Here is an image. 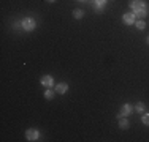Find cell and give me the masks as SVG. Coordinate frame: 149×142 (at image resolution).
I'll list each match as a JSON object with an SVG mask.
<instances>
[{
  "instance_id": "6da1fadb",
  "label": "cell",
  "mask_w": 149,
  "mask_h": 142,
  "mask_svg": "<svg viewBox=\"0 0 149 142\" xmlns=\"http://www.w3.org/2000/svg\"><path fill=\"white\" fill-rule=\"evenodd\" d=\"M21 26H22V30L33 32L35 28H37V21H35L33 17H24L22 22H21Z\"/></svg>"
},
{
  "instance_id": "7a4b0ae2",
  "label": "cell",
  "mask_w": 149,
  "mask_h": 142,
  "mask_svg": "<svg viewBox=\"0 0 149 142\" xmlns=\"http://www.w3.org/2000/svg\"><path fill=\"white\" fill-rule=\"evenodd\" d=\"M38 137H40V131L35 130V128H29V130L26 131V139L33 142V141H38Z\"/></svg>"
},
{
  "instance_id": "3957f363",
  "label": "cell",
  "mask_w": 149,
  "mask_h": 142,
  "mask_svg": "<svg viewBox=\"0 0 149 142\" xmlns=\"http://www.w3.org/2000/svg\"><path fill=\"white\" fill-rule=\"evenodd\" d=\"M130 10L132 11H138V10H141V8H146V2L144 0H130Z\"/></svg>"
},
{
  "instance_id": "277c9868",
  "label": "cell",
  "mask_w": 149,
  "mask_h": 142,
  "mask_svg": "<svg viewBox=\"0 0 149 142\" xmlns=\"http://www.w3.org/2000/svg\"><path fill=\"white\" fill-rule=\"evenodd\" d=\"M132 112H133V106L132 104H124L122 108H120L119 114H118V119H120V117H129Z\"/></svg>"
},
{
  "instance_id": "5b68a950",
  "label": "cell",
  "mask_w": 149,
  "mask_h": 142,
  "mask_svg": "<svg viewBox=\"0 0 149 142\" xmlns=\"http://www.w3.org/2000/svg\"><path fill=\"white\" fill-rule=\"evenodd\" d=\"M122 21H124V24H127V26H133L135 22H136V16H135V13H124V16H122Z\"/></svg>"
},
{
  "instance_id": "8992f818",
  "label": "cell",
  "mask_w": 149,
  "mask_h": 142,
  "mask_svg": "<svg viewBox=\"0 0 149 142\" xmlns=\"http://www.w3.org/2000/svg\"><path fill=\"white\" fill-rule=\"evenodd\" d=\"M40 82L43 87L46 88H49V87H54V79H52V76H49V74H45V76H41V79H40Z\"/></svg>"
},
{
  "instance_id": "52a82bcc",
  "label": "cell",
  "mask_w": 149,
  "mask_h": 142,
  "mask_svg": "<svg viewBox=\"0 0 149 142\" xmlns=\"http://www.w3.org/2000/svg\"><path fill=\"white\" fill-rule=\"evenodd\" d=\"M54 87H56V93H59V95L67 93V90H68V84L67 82H59V84H56Z\"/></svg>"
},
{
  "instance_id": "ba28073f",
  "label": "cell",
  "mask_w": 149,
  "mask_h": 142,
  "mask_svg": "<svg viewBox=\"0 0 149 142\" xmlns=\"http://www.w3.org/2000/svg\"><path fill=\"white\" fill-rule=\"evenodd\" d=\"M135 13V16H136V19H144V17L149 14V8L146 6V8H141V10H138V11H133Z\"/></svg>"
},
{
  "instance_id": "9c48e42d",
  "label": "cell",
  "mask_w": 149,
  "mask_h": 142,
  "mask_svg": "<svg viewBox=\"0 0 149 142\" xmlns=\"http://www.w3.org/2000/svg\"><path fill=\"white\" fill-rule=\"evenodd\" d=\"M129 126H130V123H129V120H127V117H120L119 119V128L120 130H127Z\"/></svg>"
},
{
  "instance_id": "30bf717a",
  "label": "cell",
  "mask_w": 149,
  "mask_h": 142,
  "mask_svg": "<svg viewBox=\"0 0 149 142\" xmlns=\"http://www.w3.org/2000/svg\"><path fill=\"white\" fill-rule=\"evenodd\" d=\"M73 17H74V19H83V17H84V11H83V10H79V8L73 10Z\"/></svg>"
},
{
  "instance_id": "8fae6325",
  "label": "cell",
  "mask_w": 149,
  "mask_h": 142,
  "mask_svg": "<svg viewBox=\"0 0 149 142\" xmlns=\"http://www.w3.org/2000/svg\"><path fill=\"white\" fill-rule=\"evenodd\" d=\"M54 93H56V90H51V87L46 88V90H45V98L46 99H52V98H54Z\"/></svg>"
},
{
  "instance_id": "7c38bea8",
  "label": "cell",
  "mask_w": 149,
  "mask_h": 142,
  "mask_svg": "<svg viewBox=\"0 0 149 142\" xmlns=\"http://www.w3.org/2000/svg\"><path fill=\"white\" fill-rule=\"evenodd\" d=\"M94 2H95V6H97L98 11H102V8L106 5V0H94Z\"/></svg>"
},
{
  "instance_id": "4fadbf2b",
  "label": "cell",
  "mask_w": 149,
  "mask_h": 142,
  "mask_svg": "<svg viewBox=\"0 0 149 142\" xmlns=\"http://www.w3.org/2000/svg\"><path fill=\"white\" fill-rule=\"evenodd\" d=\"M136 28H138V30H144V28H146V22H144L143 19L136 21Z\"/></svg>"
},
{
  "instance_id": "5bb4252c",
  "label": "cell",
  "mask_w": 149,
  "mask_h": 142,
  "mask_svg": "<svg viewBox=\"0 0 149 142\" xmlns=\"http://www.w3.org/2000/svg\"><path fill=\"white\" fill-rule=\"evenodd\" d=\"M141 122H143L146 126H149V112H144V114H143V117H141Z\"/></svg>"
},
{
  "instance_id": "9a60e30c",
  "label": "cell",
  "mask_w": 149,
  "mask_h": 142,
  "mask_svg": "<svg viewBox=\"0 0 149 142\" xmlns=\"http://www.w3.org/2000/svg\"><path fill=\"white\" fill-rule=\"evenodd\" d=\"M135 111H136V112H144V109H146V108H144V104H143V103H136V106H135Z\"/></svg>"
},
{
  "instance_id": "2e32d148",
  "label": "cell",
  "mask_w": 149,
  "mask_h": 142,
  "mask_svg": "<svg viewBox=\"0 0 149 142\" xmlns=\"http://www.w3.org/2000/svg\"><path fill=\"white\" fill-rule=\"evenodd\" d=\"M46 2H48V3H54L56 0H46Z\"/></svg>"
},
{
  "instance_id": "e0dca14e",
  "label": "cell",
  "mask_w": 149,
  "mask_h": 142,
  "mask_svg": "<svg viewBox=\"0 0 149 142\" xmlns=\"http://www.w3.org/2000/svg\"><path fill=\"white\" fill-rule=\"evenodd\" d=\"M146 43H148V44H149V37H148V38H146Z\"/></svg>"
}]
</instances>
